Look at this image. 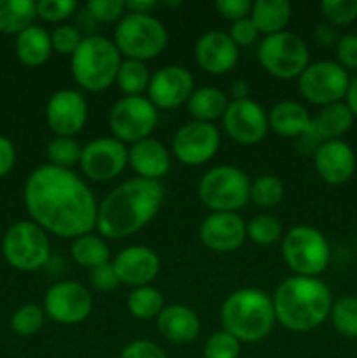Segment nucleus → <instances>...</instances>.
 <instances>
[{"label":"nucleus","mask_w":357,"mask_h":358,"mask_svg":"<svg viewBox=\"0 0 357 358\" xmlns=\"http://www.w3.org/2000/svg\"><path fill=\"white\" fill-rule=\"evenodd\" d=\"M23 201L31 220L48 234L76 238L97 229L98 201L74 170L46 163L27 178Z\"/></svg>","instance_id":"f257e3e1"},{"label":"nucleus","mask_w":357,"mask_h":358,"mask_svg":"<svg viewBox=\"0 0 357 358\" xmlns=\"http://www.w3.org/2000/svg\"><path fill=\"white\" fill-rule=\"evenodd\" d=\"M163 201L164 187L160 180L128 178L98 203V234L105 240L133 236L158 215Z\"/></svg>","instance_id":"f03ea898"},{"label":"nucleus","mask_w":357,"mask_h":358,"mask_svg":"<svg viewBox=\"0 0 357 358\" xmlns=\"http://www.w3.org/2000/svg\"><path fill=\"white\" fill-rule=\"evenodd\" d=\"M276 324L290 332H310L329 318L332 296L318 278L287 276L272 296Z\"/></svg>","instance_id":"7ed1b4c3"},{"label":"nucleus","mask_w":357,"mask_h":358,"mask_svg":"<svg viewBox=\"0 0 357 358\" xmlns=\"http://www.w3.org/2000/svg\"><path fill=\"white\" fill-rule=\"evenodd\" d=\"M223 331L240 343H259L276 324L272 296L258 287H244L224 299L219 311Z\"/></svg>","instance_id":"20e7f679"},{"label":"nucleus","mask_w":357,"mask_h":358,"mask_svg":"<svg viewBox=\"0 0 357 358\" xmlns=\"http://www.w3.org/2000/svg\"><path fill=\"white\" fill-rule=\"evenodd\" d=\"M122 56L114 41L104 35H88L70 56V72L77 86L100 93L115 83Z\"/></svg>","instance_id":"39448f33"},{"label":"nucleus","mask_w":357,"mask_h":358,"mask_svg":"<svg viewBox=\"0 0 357 358\" xmlns=\"http://www.w3.org/2000/svg\"><path fill=\"white\" fill-rule=\"evenodd\" d=\"M112 41L122 58L147 63L167 49L168 31L154 14L126 13L115 24Z\"/></svg>","instance_id":"423d86ee"},{"label":"nucleus","mask_w":357,"mask_h":358,"mask_svg":"<svg viewBox=\"0 0 357 358\" xmlns=\"http://www.w3.org/2000/svg\"><path fill=\"white\" fill-rule=\"evenodd\" d=\"M280 243L284 262L296 276L318 278L331 262V245L328 238L308 224L290 227Z\"/></svg>","instance_id":"0eeeda50"},{"label":"nucleus","mask_w":357,"mask_h":358,"mask_svg":"<svg viewBox=\"0 0 357 358\" xmlns=\"http://www.w3.org/2000/svg\"><path fill=\"white\" fill-rule=\"evenodd\" d=\"M198 198L210 212L238 213L251 201V178L233 164L210 168L198 182Z\"/></svg>","instance_id":"6e6552de"},{"label":"nucleus","mask_w":357,"mask_h":358,"mask_svg":"<svg viewBox=\"0 0 357 358\" xmlns=\"http://www.w3.org/2000/svg\"><path fill=\"white\" fill-rule=\"evenodd\" d=\"M258 62L275 79H298L310 65V49L300 35L286 30L262 37L258 45Z\"/></svg>","instance_id":"1a4fd4ad"},{"label":"nucleus","mask_w":357,"mask_h":358,"mask_svg":"<svg viewBox=\"0 0 357 358\" xmlns=\"http://www.w3.org/2000/svg\"><path fill=\"white\" fill-rule=\"evenodd\" d=\"M2 252L6 261L18 271H38L51 257L49 234L34 220H20L4 234Z\"/></svg>","instance_id":"9d476101"},{"label":"nucleus","mask_w":357,"mask_h":358,"mask_svg":"<svg viewBox=\"0 0 357 358\" xmlns=\"http://www.w3.org/2000/svg\"><path fill=\"white\" fill-rule=\"evenodd\" d=\"M158 108L147 96H122L108 114V126L114 138L125 145L146 140L158 126Z\"/></svg>","instance_id":"9b49d317"},{"label":"nucleus","mask_w":357,"mask_h":358,"mask_svg":"<svg viewBox=\"0 0 357 358\" xmlns=\"http://www.w3.org/2000/svg\"><path fill=\"white\" fill-rule=\"evenodd\" d=\"M349 86V72L331 59L310 63L298 77V91L301 98L318 107H328L345 100Z\"/></svg>","instance_id":"f8f14e48"},{"label":"nucleus","mask_w":357,"mask_h":358,"mask_svg":"<svg viewBox=\"0 0 357 358\" xmlns=\"http://www.w3.org/2000/svg\"><path fill=\"white\" fill-rule=\"evenodd\" d=\"M93 294L74 280L56 282L46 290L44 311L58 325H79L93 311Z\"/></svg>","instance_id":"ddd939ff"},{"label":"nucleus","mask_w":357,"mask_h":358,"mask_svg":"<svg viewBox=\"0 0 357 358\" xmlns=\"http://www.w3.org/2000/svg\"><path fill=\"white\" fill-rule=\"evenodd\" d=\"M80 171L90 182L105 184L128 166V145L114 136H98L83 147L79 161Z\"/></svg>","instance_id":"4468645a"},{"label":"nucleus","mask_w":357,"mask_h":358,"mask_svg":"<svg viewBox=\"0 0 357 358\" xmlns=\"http://www.w3.org/2000/svg\"><path fill=\"white\" fill-rule=\"evenodd\" d=\"M220 149V131L214 122L189 121L175 131L172 154L186 166H202L216 157Z\"/></svg>","instance_id":"2eb2a0df"},{"label":"nucleus","mask_w":357,"mask_h":358,"mask_svg":"<svg viewBox=\"0 0 357 358\" xmlns=\"http://www.w3.org/2000/svg\"><path fill=\"white\" fill-rule=\"evenodd\" d=\"M220 121L226 135L240 145H255L270 131L268 110L252 98L230 100Z\"/></svg>","instance_id":"dca6fc26"},{"label":"nucleus","mask_w":357,"mask_h":358,"mask_svg":"<svg viewBox=\"0 0 357 358\" xmlns=\"http://www.w3.org/2000/svg\"><path fill=\"white\" fill-rule=\"evenodd\" d=\"M88 101L77 90H59L46 103V122L55 136L76 138L88 121Z\"/></svg>","instance_id":"f3484780"},{"label":"nucleus","mask_w":357,"mask_h":358,"mask_svg":"<svg viewBox=\"0 0 357 358\" xmlns=\"http://www.w3.org/2000/svg\"><path fill=\"white\" fill-rule=\"evenodd\" d=\"M195 90V77L186 66L164 65L150 76L147 98L158 110H174L188 103Z\"/></svg>","instance_id":"a211bd4d"},{"label":"nucleus","mask_w":357,"mask_h":358,"mask_svg":"<svg viewBox=\"0 0 357 358\" xmlns=\"http://www.w3.org/2000/svg\"><path fill=\"white\" fill-rule=\"evenodd\" d=\"M203 247L216 254H231L247 240V222L231 212H210L198 229Z\"/></svg>","instance_id":"6ab92c4d"},{"label":"nucleus","mask_w":357,"mask_h":358,"mask_svg":"<svg viewBox=\"0 0 357 358\" xmlns=\"http://www.w3.org/2000/svg\"><path fill=\"white\" fill-rule=\"evenodd\" d=\"M119 283L132 289L153 285L160 273V255L146 245H130L119 250L112 259Z\"/></svg>","instance_id":"aec40b11"},{"label":"nucleus","mask_w":357,"mask_h":358,"mask_svg":"<svg viewBox=\"0 0 357 358\" xmlns=\"http://www.w3.org/2000/svg\"><path fill=\"white\" fill-rule=\"evenodd\" d=\"M195 59L203 72L210 76H224L237 66L240 59V49L226 31L210 30L200 35L196 41Z\"/></svg>","instance_id":"412c9836"},{"label":"nucleus","mask_w":357,"mask_h":358,"mask_svg":"<svg viewBox=\"0 0 357 358\" xmlns=\"http://www.w3.org/2000/svg\"><path fill=\"white\" fill-rule=\"evenodd\" d=\"M314 168L318 178L328 185H343L356 173V154L354 149L343 140L322 142L315 149Z\"/></svg>","instance_id":"4be33fe9"},{"label":"nucleus","mask_w":357,"mask_h":358,"mask_svg":"<svg viewBox=\"0 0 357 358\" xmlns=\"http://www.w3.org/2000/svg\"><path fill=\"white\" fill-rule=\"evenodd\" d=\"M128 166L139 178L161 180L172 168V154L164 143L149 136L128 147Z\"/></svg>","instance_id":"5701e85b"},{"label":"nucleus","mask_w":357,"mask_h":358,"mask_svg":"<svg viewBox=\"0 0 357 358\" xmlns=\"http://www.w3.org/2000/svg\"><path fill=\"white\" fill-rule=\"evenodd\" d=\"M158 332L174 345L195 341L202 331L200 317L186 304H167L156 318Z\"/></svg>","instance_id":"b1692460"},{"label":"nucleus","mask_w":357,"mask_h":358,"mask_svg":"<svg viewBox=\"0 0 357 358\" xmlns=\"http://www.w3.org/2000/svg\"><path fill=\"white\" fill-rule=\"evenodd\" d=\"M270 131L284 138H300L310 129L312 115L298 100H280L268 110Z\"/></svg>","instance_id":"393cba45"},{"label":"nucleus","mask_w":357,"mask_h":358,"mask_svg":"<svg viewBox=\"0 0 357 358\" xmlns=\"http://www.w3.org/2000/svg\"><path fill=\"white\" fill-rule=\"evenodd\" d=\"M354 126V115L345 105V101L321 107L317 115L312 117V124L308 131L318 140V142H329V140H342V136Z\"/></svg>","instance_id":"a878e982"},{"label":"nucleus","mask_w":357,"mask_h":358,"mask_svg":"<svg viewBox=\"0 0 357 358\" xmlns=\"http://www.w3.org/2000/svg\"><path fill=\"white\" fill-rule=\"evenodd\" d=\"M51 55V31L46 28L31 24L16 35V56L24 66L44 65Z\"/></svg>","instance_id":"bb28decb"},{"label":"nucleus","mask_w":357,"mask_h":358,"mask_svg":"<svg viewBox=\"0 0 357 358\" xmlns=\"http://www.w3.org/2000/svg\"><path fill=\"white\" fill-rule=\"evenodd\" d=\"M293 17V6L287 0H255L252 2L251 20L259 34L273 35L286 31Z\"/></svg>","instance_id":"cd10ccee"},{"label":"nucleus","mask_w":357,"mask_h":358,"mask_svg":"<svg viewBox=\"0 0 357 358\" xmlns=\"http://www.w3.org/2000/svg\"><path fill=\"white\" fill-rule=\"evenodd\" d=\"M227 103H230L227 93H224L219 87L203 86L192 91L186 107L192 121L214 122L217 119H223Z\"/></svg>","instance_id":"c85d7f7f"},{"label":"nucleus","mask_w":357,"mask_h":358,"mask_svg":"<svg viewBox=\"0 0 357 358\" xmlns=\"http://www.w3.org/2000/svg\"><path fill=\"white\" fill-rule=\"evenodd\" d=\"M70 255L74 262L86 269H94L112 261V252L107 240L100 234L88 233L72 240L70 245Z\"/></svg>","instance_id":"c756f323"},{"label":"nucleus","mask_w":357,"mask_h":358,"mask_svg":"<svg viewBox=\"0 0 357 358\" xmlns=\"http://www.w3.org/2000/svg\"><path fill=\"white\" fill-rule=\"evenodd\" d=\"M37 17V2L34 0H0V31L18 35L31 27Z\"/></svg>","instance_id":"7c9ffc66"},{"label":"nucleus","mask_w":357,"mask_h":358,"mask_svg":"<svg viewBox=\"0 0 357 358\" xmlns=\"http://www.w3.org/2000/svg\"><path fill=\"white\" fill-rule=\"evenodd\" d=\"M150 70L147 63L122 58L115 76V86L125 96H144L150 83Z\"/></svg>","instance_id":"2f4dec72"},{"label":"nucleus","mask_w":357,"mask_h":358,"mask_svg":"<svg viewBox=\"0 0 357 358\" xmlns=\"http://www.w3.org/2000/svg\"><path fill=\"white\" fill-rule=\"evenodd\" d=\"M126 306L136 320H153V318L160 317L167 304H164V296L160 289H156L154 285H146L130 292Z\"/></svg>","instance_id":"473e14b6"},{"label":"nucleus","mask_w":357,"mask_h":358,"mask_svg":"<svg viewBox=\"0 0 357 358\" xmlns=\"http://www.w3.org/2000/svg\"><path fill=\"white\" fill-rule=\"evenodd\" d=\"M286 187L276 175H258L251 180V201L259 208H275L282 203Z\"/></svg>","instance_id":"72a5a7b5"},{"label":"nucleus","mask_w":357,"mask_h":358,"mask_svg":"<svg viewBox=\"0 0 357 358\" xmlns=\"http://www.w3.org/2000/svg\"><path fill=\"white\" fill-rule=\"evenodd\" d=\"M284 229L279 217L272 213H258L247 222V240L259 247H270L282 241Z\"/></svg>","instance_id":"f704fd0d"},{"label":"nucleus","mask_w":357,"mask_h":358,"mask_svg":"<svg viewBox=\"0 0 357 358\" xmlns=\"http://www.w3.org/2000/svg\"><path fill=\"white\" fill-rule=\"evenodd\" d=\"M80 152H83L80 143L76 138H69V136H55L46 145L48 163L52 166L66 168V170H72L76 164H79Z\"/></svg>","instance_id":"c9c22d12"},{"label":"nucleus","mask_w":357,"mask_h":358,"mask_svg":"<svg viewBox=\"0 0 357 358\" xmlns=\"http://www.w3.org/2000/svg\"><path fill=\"white\" fill-rule=\"evenodd\" d=\"M329 318L336 332L345 338H357V297L345 296L332 303Z\"/></svg>","instance_id":"e433bc0d"},{"label":"nucleus","mask_w":357,"mask_h":358,"mask_svg":"<svg viewBox=\"0 0 357 358\" xmlns=\"http://www.w3.org/2000/svg\"><path fill=\"white\" fill-rule=\"evenodd\" d=\"M44 320V308L38 306V304L28 303L14 311V315L10 317V329H13L14 334L21 336V338H30V336L37 334L41 331Z\"/></svg>","instance_id":"4c0bfd02"},{"label":"nucleus","mask_w":357,"mask_h":358,"mask_svg":"<svg viewBox=\"0 0 357 358\" xmlns=\"http://www.w3.org/2000/svg\"><path fill=\"white\" fill-rule=\"evenodd\" d=\"M326 23L332 27H346L357 20V0H322L318 3Z\"/></svg>","instance_id":"58836bf2"},{"label":"nucleus","mask_w":357,"mask_h":358,"mask_svg":"<svg viewBox=\"0 0 357 358\" xmlns=\"http://www.w3.org/2000/svg\"><path fill=\"white\" fill-rule=\"evenodd\" d=\"M240 345L230 332L217 331L209 336L205 346H203V358H238L240 355Z\"/></svg>","instance_id":"ea45409f"},{"label":"nucleus","mask_w":357,"mask_h":358,"mask_svg":"<svg viewBox=\"0 0 357 358\" xmlns=\"http://www.w3.org/2000/svg\"><path fill=\"white\" fill-rule=\"evenodd\" d=\"M83 38V34H80V30L76 24H58V27L51 31L52 51H56L58 55L63 56H72L74 52L77 51V48L80 45Z\"/></svg>","instance_id":"a19ab883"},{"label":"nucleus","mask_w":357,"mask_h":358,"mask_svg":"<svg viewBox=\"0 0 357 358\" xmlns=\"http://www.w3.org/2000/svg\"><path fill=\"white\" fill-rule=\"evenodd\" d=\"M76 0H38L37 16L48 23L63 24L77 10Z\"/></svg>","instance_id":"79ce46f5"},{"label":"nucleus","mask_w":357,"mask_h":358,"mask_svg":"<svg viewBox=\"0 0 357 358\" xmlns=\"http://www.w3.org/2000/svg\"><path fill=\"white\" fill-rule=\"evenodd\" d=\"M86 10L91 17H94L100 23L115 24L128 13L125 0H90L86 3Z\"/></svg>","instance_id":"37998d69"},{"label":"nucleus","mask_w":357,"mask_h":358,"mask_svg":"<svg viewBox=\"0 0 357 358\" xmlns=\"http://www.w3.org/2000/svg\"><path fill=\"white\" fill-rule=\"evenodd\" d=\"M336 63L349 72L357 69V34L340 35L335 45Z\"/></svg>","instance_id":"c03bdc74"},{"label":"nucleus","mask_w":357,"mask_h":358,"mask_svg":"<svg viewBox=\"0 0 357 358\" xmlns=\"http://www.w3.org/2000/svg\"><path fill=\"white\" fill-rule=\"evenodd\" d=\"M226 34L230 35V38L237 44L238 49L252 45L254 42H258L259 35H261L258 28H255V24L252 23L251 16L244 17V20L233 21V23L230 24V30H227Z\"/></svg>","instance_id":"a18cd8bd"},{"label":"nucleus","mask_w":357,"mask_h":358,"mask_svg":"<svg viewBox=\"0 0 357 358\" xmlns=\"http://www.w3.org/2000/svg\"><path fill=\"white\" fill-rule=\"evenodd\" d=\"M119 358H168L160 345L149 339H136L122 348Z\"/></svg>","instance_id":"49530a36"},{"label":"nucleus","mask_w":357,"mask_h":358,"mask_svg":"<svg viewBox=\"0 0 357 358\" xmlns=\"http://www.w3.org/2000/svg\"><path fill=\"white\" fill-rule=\"evenodd\" d=\"M90 283L93 289L100 290V292H108V290H114L115 287L121 285V283H119L118 275H115V269L114 266H112V262H107V264L91 269Z\"/></svg>","instance_id":"de8ad7c7"},{"label":"nucleus","mask_w":357,"mask_h":358,"mask_svg":"<svg viewBox=\"0 0 357 358\" xmlns=\"http://www.w3.org/2000/svg\"><path fill=\"white\" fill-rule=\"evenodd\" d=\"M214 7L220 16L233 23V21L251 16L252 2L251 0H216Z\"/></svg>","instance_id":"09e8293b"},{"label":"nucleus","mask_w":357,"mask_h":358,"mask_svg":"<svg viewBox=\"0 0 357 358\" xmlns=\"http://www.w3.org/2000/svg\"><path fill=\"white\" fill-rule=\"evenodd\" d=\"M338 38H340L338 28L326 23V21L314 28V41L317 42L318 45H322V48H335Z\"/></svg>","instance_id":"8fccbe9b"},{"label":"nucleus","mask_w":357,"mask_h":358,"mask_svg":"<svg viewBox=\"0 0 357 358\" xmlns=\"http://www.w3.org/2000/svg\"><path fill=\"white\" fill-rule=\"evenodd\" d=\"M16 163V149L7 136L0 135V177L9 173Z\"/></svg>","instance_id":"3c124183"},{"label":"nucleus","mask_w":357,"mask_h":358,"mask_svg":"<svg viewBox=\"0 0 357 358\" xmlns=\"http://www.w3.org/2000/svg\"><path fill=\"white\" fill-rule=\"evenodd\" d=\"M156 7V0H126V10H128V13L150 14Z\"/></svg>","instance_id":"603ef678"},{"label":"nucleus","mask_w":357,"mask_h":358,"mask_svg":"<svg viewBox=\"0 0 357 358\" xmlns=\"http://www.w3.org/2000/svg\"><path fill=\"white\" fill-rule=\"evenodd\" d=\"M248 94H251V86H248L247 80L237 79L231 83L230 94H227L230 100H244V98H251Z\"/></svg>","instance_id":"864d4df0"},{"label":"nucleus","mask_w":357,"mask_h":358,"mask_svg":"<svg viewBox=\"0 0 357 358\" xmlns=\"http://www.w3.org/2000/svg\"><path fill=\"white\" fill-rule=\"evenodd\" d=\"M345 105L352 112L354 119H357V79H350V86L345 94Z\"/></svg>","instance_id":"5fc2aeb1"},{"label":"nucleus","mask_w":357,"mask_h":358,"mask_svg":"<svg viewBox=\"0 0 357 358\" xmlns=\"http://www.w3.org/2000/svg\"><path fill=\"white\" fill-rule=\"evenodd\" d=\"M164 6H172V7H175V6H181V2H164Z\"/></svg>","instance_id":"6e6d98bb"}]
</instances>
